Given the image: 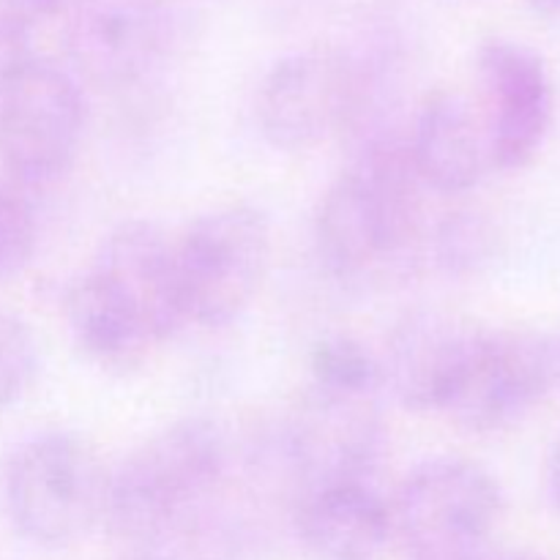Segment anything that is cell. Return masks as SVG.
I'll use <instances>...</instances> for the list:
<instances>
[{
  "label": "cell",
  "mask_w": 560,
  "mask_h": 560,
  "mask_svg": "<svg viewBox=\"0 0 560 560\" xmlns=\"http://www.w3.org/2000/svg\"><path fill=\"white\" fill-rule=\"evenodd\" d=\"M503 512L495 476L463 457L421 463L399 487L394 528L410 560H492Z\"/></svg>",
  "instance_id": "obj_4"
},
{
  "label": "cell",
  "mask_w": 560,
  "mask_h": 560,
  "mask_svg": "<svg viewBox=\"0 0 560 560\" xmlns=\"http://www.w3.org/2000/svg\"><path fill=\"white\" fill-rule=\"evenodd\" d=\"M3 5H9L11 11L22 16V20H44V16L58 14V9L63 5V0H0Z\"/></svg>",
  "instance_id": "obj_23"
},
{
  "label": "cell",
  "mask_w": 560,
  "mask_h": 560,
  "mask_svg": "<svg viewBox=\"0 0 560 560\" xmlns=\"http://www.w3.org/2000/svg\"><path fill=\"white\" fill-rule=\"evenodd\" d=\"M408 153L424 189L463 195L490 167L481 118L454 91H435L416 109Z\"/></svg>",
  "instance_id": "obj_15"
},
{
  "label": "cell",
  "mask_w": 560,
  "mask_h": 560,
  "mask_svg": "<svg viewBox=\"0 0 560 560\" xmlns=\"http://www.w3.org/2000/svg\"><path fill=\"white\" fill-rule=\"evenodd\" d=\"M36 249V219L11 186L0 184V282L16 277Z\"/></svg>",
  "instance_id": "obj_21"
},
{
  "label": "cell",
  "mask_w": 560,
  "mask_h": 560,
  "mask_svg": "<svg viewBox=\"0 0 560 560\" xmlns=\"http://www.w3.org/2000/svg\"><path fill=\"white\" fill-rule=\"evenodd\" d=\"M295 525L317 560H383L394 514L370 481H337L304 490Z\"/></svg>",
  "instance_id": "obj_14"
},
{
  "label": "cell",
  "mask_w": 560,
  "mask_h": 560,
  "mask_svg": "<svg viewBox=\"0 0 560 560\" xmlns=\"http://www.w3.org/2000/svg\"><path fill=\"white\" fill-rule=\"evenodd\" d=\"M481 328L441 310H416L392 328L383 381L416 413H446Z\"/></svg>",
  "instance_id": "obj_13"
},
{
  "label": "cell",
  "mask_w": 560,
  "mask_h": 560,
  "mask_svg": "<svg viewBox=\"0 0 560 560\" xmlns=\"http://www.w3.org/2000/svg\"><path fill=\"white\" fill-rule=\"evenodd\" d=\"M312 386L339 388V392L381 394L386 388L383 364L370 348L350 337H328L312 348Z\"/></svg>",
  "instance_id": "obj_18"
},
{
  "label": "cell",
  "mask_w": 560,
  "mask_h": 560,
  "mask_svg": "<svg viewBox=\"0 0 560 560\" xmlns=\"http://www.w3.org/2000/svg\"><path fill=\"white\" fill-rule=\"evenodd\" d=\"M85 104L74 74L33 58L0 91V156L22 186H49L74 164Z\"/></svg>",
  "instance_id": "obj_6"
},
{
  "label": "cell",
  "mask_w": 560,
  "mask_h": 560,
  "mask_svg": "<svg viewBox=\"0 0 560 560\" xmlns=\"http://www.w3.org/2000/svg\"><path fill=\"white\" fill-rule=\"evenodd\" d=\"M435 260L448 277L470 279L485 273L501 252V233L485 213H448L435 230Z\"/></svg>",
  "instance_id": "obj_17"
},
{
  "label": "cell",
  "mask_w": 560,
  "mask_h": 560,
  "mask_svg": "<svg viewBox=\"0 0 560 560\" xmlns=\"http://www.w3.org/2000/svg\"><path fill=\"white\" fill-rule=\"evenodd\" d=\"M421 180L408 137H366L355 159L323 195L315 244L331 277L355 282L408 255L421 224Z\"/></svg>",
  "instance_id": "obj_1"
},
{
  "label": "cell",
  "mask_w": 560,
  "mask_h": 560,
  "mask_svg": "<svg viewBox=\"0 0 560 560\" xmlns=\"http://www.w3.org/2000/svg\"><path fill=\"white\" fill-rule=\"evenodd\" d=\"M109 474L77 432H38L9 454L3 503L22 539L69 547L102 523Z\"/></svg>",
  "instance_id": "obj_3"
},
{
  "label": "cell",
  "mask_w": 560,
  "mask_h": 560,
  "mask_svg": "<svg viewBox=\"0 0 560 560\" xmlns=\"http://www.w3.org/2000/svg\"><path fill=\"white\" fill-rule=\"evenodd\" d=\"M359 93V63L337 52H293L277 60L257 91V126L268 145L306 151L345 131Z\"/></svg>",
  "instance_id": "obj_9"
},
{
  "label": "cell",
  "mask_w": 560,
  "mask_h": 560,
  "mask_svg": "<svg viewBox=\"0 0 560 560\" xmlns=\"http://www.w3.org/2000/svg\"><path fill=\"white\" fill-rule=\"evenodd\" d=\"M490 167L517 173L545 148L556 113L550 69L534 47L514 38H487L476 55Z\"/></svg>",
  "instance_id": "obj_8"
},
{
  "label": "cell",
  "mask_w": 560,
  "mask_h": 560,
  "mask_svg": "<svg viewBox=\"0 0 560 560\" xmlns=\"http://www.w3.org/2000/svg\"><path fill=\"white\" fill-rule=\"evenodd\" d=\"M271 228L252 206H219L175 241L186 323L222 328L238 320L266 279Z\"/></svg>",
  "instance_id": "obj_5"
},
{
  "label": "cell",
  "mask_w": 560,
  "mask_h": 560,
  "mask_svg": "<svg viewBox=\"0 0 560 560\" xmlns=\"http://www.w3.org/2000/svg\"><path fill=\"white\" fill-rule=\"evenodd\" d=\"M66 323L74 345L102 370H137L151 353V339L115 310L85 277L77 279L66 293Z\"/></svg>",
  "instance_id": "obj_16"
},
{
  "label": "cell",
  "mask_w": 560,
  "mask_h": 560,
  "mask_svg": "<svg viewBox=\"0 0 560 560\" xmlns=\"http://www.w3.org/2000/svg\"><path fill=\"white\" fill-rule=\"evenodd\" d=\"M228 446L211 419H180L142 441L107 479L102 523L142 545L206 512L224 476Z\"/></svg>",
  "instance_id": "obj_2"
},
{
  "label": "cell",
  "mask_w": 560,
  "mask_h": 560,
  "mask_svg": "<svg viewBox=\"0 0 560 560\" xmlns=\"http://www.w3.org/2000/svg\"><path fill=\"white\" fill-rule=\"evenodd\" d=\"M33 60L31 22L0 3V91Z\"/></svg>",
  "instance_id": "obj_22"
},
{
  "label": "cell",
  "mask_w": 560,
  "mask_h": 560,
  "mask_svg": "<svg viewBox=\"0 0 560 560\" xmlns=\"http://www.w3.org/2000/svg\"><path fill=\"white\" fill-rule=\"evenodd\" d=\"M167 44L164 0H74L66 20V47L77 71L102 88L140 82Z\"/></svg>",
  "instance_id": "obj_12"
},
{
  "label": "cell",
  "mask_w": 560,
  "mask_h": 560,
  "mask_svg": "<svg viewBox=\"0 0 560 560\" xmlns=\"http://www.w3.org/2000/svg\"><path fill=\"white\" fill-rule=\"evenodd\" d=\"M492 560H541V558L525 556V552H492Z\"/></svg>",
  "instance_id": "obj_26"
},
{
  "label": "cell",
  "mask_w": 560,
  "mask_h": 560,
  "mask_svg": "<svg viewBox=\"0 0 560 560\" xmlns=\"http://www.w3.org/2000/svg\"><path fill=\"white\" fill-rule=\"evenodd\" d=\"M525 5L547 20H560V0H525Z\"/></svg>",
  "instance_id": "obj_25"
},
{
  "label": "cell",
  "mask_w": 560,
  "mask_h": 560,
  "mask_svg": "<svg viewBox=\"0 0 560 560\" xmlns=\"http://www.w3.org/2000/svg\"><path fill=\"white\" fill-rule=\"evenodd\" d=\"M386 443L381 394L306 388L288 427V459L304 490L370 481Z\"/></svg>",
  "instance_id": "obj_10"
},
{
  "label": "cell",
  "mask_w": 560,
  "mask_h": 560,
  "mask_svg": "<svg viewBox=\"0 0 560 560\" xmlns=\"http://www.w3.org/2000/svg\"><path fill=\"white\" fill-rule=\"evenodd\" d=\"M558 386L550 334L481 328L446 416L476 435L523 421Z\"/></svg>",
  "instance_id": "obj_7"
},
{
  "label": "cell",
  "mask_w": 560,
  "mask_h": 560,
  "mask_svg": "<svg viewBox=\"0 0 560 560\" xmlns=\"http://www.w3.org/2000/svg\"><path fill=\"white\" fill-rule=\"evenodd\" d=\"M545 485H547V495H550L552 506L560 512V435H558V441L552 443L550 454H547Z\"/></svg>",
  "instance_id": "obj_24"
},
{
  "label": "cell",
  "mask_w": 560,
  "mask_h": 560,
  "mask_svg": "<svg viewBox=\"0 0 560 560\" xmlns=\"http://www.w3.org/2000/svg\"><path fill=\"white\" fill-rule=\"evenodd\" d=\"M552 339V355H556V370H558V386H560V331L550 334Z\"/></svg>",
  "instance_id": "obj_27"
},
{
  "label": "cell",
  "mask_w": 560,
  "mask_h": 560,
  "mask_svg": "<svg viewBox=\"0 0 560 560\" xmlns=\"http://www.w3.org/2000/svg\"><path fill=\"white\" fill-rule=\"evenodd\" d=\"M230 550L233 545L224 525H213V520L200 512L189 523L137 545L126 560H230Z\"/></svg>",
  "instance_id": "obj_19"
},
{
  "label": "cell",
  "mask_w": 560,
  "mask_h": 560,
  "mask_svg": "<svg viewBox=\"0 0 560 560\" xmlns=\"http://www.w3.org/2000/svg\"><path fill=\"white\" fill-rule=\"evenodd\" d=\"M85 279L151 339L153 348L186 323L175 241L159 224L145 219L118 224L102 241Z\"/></svg>",
  "instance_id": "obj_11"
},
{
  "label": "cell",
  "mask_w": 560,
  "mask_h": 560,
  "mask_svg": "<svg viewBox=\"0 0 560 560\" xmlns=\"http://www.w3.org/2000/svg\"><path fill=\"white\" fill-rule=\"evenodd\" d=\"M38 372V342L31 326L0 310V413L25 397Z\"/></svg>",
  "instance_id": "obj_20"
}]
</instances>
